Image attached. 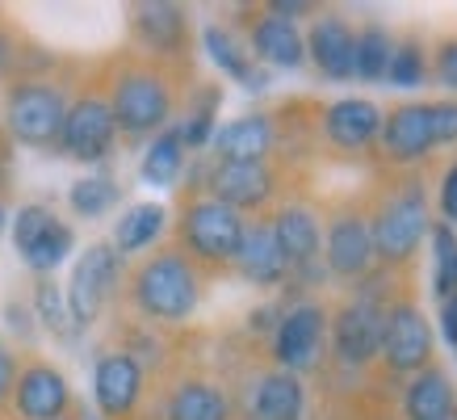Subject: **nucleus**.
Returning <instances> with one entry per match:
<instances>
[{"mask_svg": "<svg viewBox=\"0 0 457 420\" xmlns=\"http://www.w3.org/2000/svg\"><path fill=\"white\" fill-rule=\"evenodd\" d=\"M428 236V194L424 181H403L390 194L378 197L374 219H370V239H374V256L386 265H407L420 252V239Z\"/></svg>", "mask_w": 457, "mask_h": 420, "instance_id": "nucleus-1", "label": "nucleus"}, {"mask_svg": "<svg viewBox=\"0 0 457 420\" xmlns=\"http://www.w3.org/2000/svg\"><path fill=\"white\" fill-rule=\"evenodd\" d=\"M197 298H202L197 269L180 252H160V256H152L135 273V303H139V311L147 320H160V323L189 320Z\"/></svg>", "mask_w": 457, "mask_h": 420, "instance_id": "nucleus-2", "label": "nucleus"}, {"mask_svg": "<svg viewBox=\"0 0 457 420\" xmlns=\"http://www.w3.org/2000/svg\"><path fill=\"white\" fill-rule=\"evenodd\" d=\"M180 239L206 265H231L244 244V219L214 197H197L180 219Z\"/></svg>", "mask_w": 457, "mask_h": 420, "instance_id": "nucleus-3", "label": "nucleus"}, {"mask_svg": "<svg viewBox=\"0 0 457 420\" xmlns=\"http://www.w3.org/2000/svg\"><path fill=\"white\" fill-rule=\"evenodd\" d=\"M4 113H9V130H13L21 143L29 147H46V143L59 139L63 130V118H68V101L55 84L42 80H26L9 88V101H4Z\"/></svg>", "mask_w": 457, "mask_h": 420, "instance_id": "nucleus-4", "label": "nucleus"}, {"mask_svg": "<svg viewBox=\"0 0 457 420\" xmlns=\"http://www.w3.org/2000/svg\"><path fill=\"white\" fill-rule=\"evenodd\" d=\"M110 110H113V122L122 126L126 135H147V130L168 122L172 93H168L164 76H155L147 68H130L113 84Z\"/></svg>", "mask_w": 457, "mask_h": 420, "instance_id": "nucleus-5", "label": "nucleus"}, {"mask_svg": "<svg viewBox=\"0 0 457 420\" xmlns=\"http://www.w3.org/2000/svg\"><path fill=\"white\" fill-rule=\"evenodd\" d=\"M382 357L395 374H420L432 365V328L416 303H390L382 311Z\"/></svg>", "mask_w": 457, "mask_h": 420, "instance_id": "nucleus-6", "label": "nucleus"}, {"mask_svg": "<svg viewBox=\"0 0 457 420\" xmlns=\"http://www.w3.org/2000/svg\"><path fill=\"white\" fill-rule=\"evenodd\" d=\"M118 273H122V265H118V248H113V244L84 248V256L76 261V269H71L68 294H63L76 328H88V323L101 315L105 298H110L113 286H118Z\"/></svg>", "mask_w": 457, "mask_h": 420, "instance_id": "nucleus-7", "label": "nucleus"}, {"mask_svg": "<svg viewBox=\"0 0 457 420\" xmlns=\"http://www.w3.org/2000/svg\"><path fill=\"white\" fill-rule=\"evenodd\" d=\"M113 135H118V122H113L110 101L101 97H80L63 118V130H59V143L71 160H84V164H97L113 152Z\"/></svg>", "mask_w": 457, "mask_h": 420, "instance_id": "nucleus-8", "label": "nucleus"}, {"mask_svg": "<svg viewBox=\"0 0 457 420\" xmlns=\"http://www.w3.org/2000/svg\"><path fill=\"white\" fill-rule=\"evenodd\" d=\"M323 336H328V311L315 307V303H303L294 307L286 320L278 323V336H273V357L281 362V370H306L315 365L319 349H323Z\"/></svg>", "mask_w": 457, "mask_h": 420, "instance_id": "nucleus-9", "label": "nucleus"}, {"mask_svg": "<svg viewBox=\"0 0 457 420\" xmlns=\"http://www.w3.org/2000/svg\"><path fill=\"white\" fill-rule=\"evenodd\" d=\"M323 261H328V273L336 278H361L370 261H374V239H370V219L361 210H345L336 214L332 227H328V244H323Z\"/></svg>", "mask_w": 457, "mask_h": 420, "instance_id": "nucleus-10", "label": "nucleus"}, {"mask_svg": "<svg viewBox=\"0 0 457 420\" xmlns=\"http://www.w3.org/2000/svg\"><path fill=\"white\" fill-rule=\"evenodd\" d=\"M273 194V168L264 164H239V160H219L210 168V197L222 206L239 210H256L269 202Z\"/></svg>", "mask_w": 457, "mask_h": 420, "instance_id": "nucleus-11", "label": "nucleus"}, {"mask_svg": "<svg viewBox=\"0 0 457 420\" xmlns=\"http://www.w3.org/2000/svg\"><path fill=\"white\" fill-rule=\"evenodd\" d=\"M336 357L345 365H370L382 349V311L374 303H348L332 323Z\"/></svg>", "mask_w": 457, "mask_h": 420, "instance_id": "nucleus-12", "label": "nucleus"}, {"mask_svg": "<svg viewBox=\"0 0 457 420\" xmlns=\"http://www.w3.org/2000/svg\"><path fill=\"white\" fill-rule=\"evenodd\" d=\"M13 391H17V412H21V420H63L68 399H71L63 374L46 362L26 365V370L17 374Z\"/></svg>", "mask_w": 457, "mask_h": 420, "instance_id": "nucleus-13", "label": "nucleus"}, {"mask_svg": "<svg viewBox=\"0 0 457 420\" xmlns=\"http://www.w3.org/2000/svg\"><path fill=\"white\" fill-rule=\"evenodd\" d=\"M432 147V105H399L382 126V152L395 164H420Z\"/></svg>", "mask_w": 457, "mask_h": 420, "instance_id": "nucleus-14", "label": "nucleus"}, {"mask_svg": "<svg viewBox=\"0 0 457 420\" xmlns=\"http://www.w3.org/2000/svg\"><path fill=\"white\" fill-rule=\"evenodd\" d=\"M93 391H97V404L105 416H126L130 407L139 404L143 391V370L130 353H105L93 370Z\"/></svg>", "mask_w": 457, "mask_h": 420, "instance_id": "nucleus-15", "label": "nucleus"}, {"mask_svg": "<svg viewBox=\"0 0 457 420\" xmlns=\"http://www.w3.org/2000/svg\"><path fill=\"white\" fill-rule=\"evenodd\" d=\"M311 59L328 80L357 76V29L345 17H319L311 26Z\"/></svg>", "mask_w": 457, "mask_h": 420, "instance_id": "nucleus-16", "label": "nucleus"}, {"mask_svg": "<svg viewBox=\"0 0 457 420\" xmlns=\"http://www.w3.org/2000/svg\"><path fill=\"white\" fill-rule=\"evenodd\" d=\"M378 130H382V110L365 97L336 101V105H328V113H323V135H328L336 147H345V152L370 147Z\"/></svg>", "mask_w": 457, "mask_h": 420, "instance_id": "nucleus-17", "label": "nucleus"}, {"mask_svg": "<svg viewBox=\"0 0 457 420\" xmlns=\"http://www.w3.org/2000/svg\"><path fill=\"white\" fill-rule=\"evenodd\" d=\"M269 227L290 269H311L319 261V219L306 206H281Z\"/></svg>", "mask_w": 457, "mask_h": 420, "instance_id": "nucleus-18", "label": "nucleus"}, {"mask_svg": "<svg viewBox=\"0 0 457 420\" xmlns=\"http://www.w3.org/2000/svg\"><path fill=\"white\" fill-rule=\"evenodd\" d=\"M236 265H239V273L248 281H256V286H278V281L290 273V265H286V256H281L269 223L244 227V244H239V252H236Z\"/></svg>", "mask_w": 457, "mask_h": 420, "instance_id": "nucleus-19", "label": "nucleus"}, {"mask_svg": "<svg viewBox=\"0 0 457 420\" xmlns=\"http://www.w3.org/2000/svg\"><path fill=\"white\" fill-rule=\"evenodd\" d=\"M273 147V122L264 113H248V118H236L227 122L214 135V152L222 160H239V164H261Z\"/></svg>", "mask_w": 457, "mask_h": 420, "instance_id": "nucleus-20", "label": "nucleus"}, {"mask_svg": "<svg viewBox=\"0 0 457 420\" xmlns=\"http://www.w3.org/2000/svg\"><path fill=\"white\" fill-rule=\"evenodd\" d=\"M306 395L298 374L290 370H273L256 382L252 391V420H303Z\"/></svg>", "mask_w": 457, "mask_h": 420, "instance_id": "nucleus-21", "label": "nucleus"}, {"mask_svg": "<svg viewBox=\"0 0 457 420\" xmlns=\"http://www.w3.org/2000/svg\"><path fill=\"white\" fill-rule=\"evenodd\" d=\"M453 387L441 365H424L403 395V416L407 420H449L453 416Z\"/></svg>", "mask_w": 457, "mask_h": 420, "instance_id": "nucleus-22", "label": "nucleus"}, {"mask_svg": "<svg viewBox=\"0 0 457 420\" xmlns=\"http://www.w3.org/2000/svg\"><path fill=\"white\" fill-rule=\"evenodd\" d=\"M252 51H256L264 63H273V68H298L306 55V42H303V34L294 29V21L264 13V17H256V26H252Z\"/></svg>", "mask_w": 457, "mask_h": 420, "instance_id": "nucleus-23", "label": "nucleus"}, {"mask_svg": "<svg viewBox=\"0 0 457 420\" xmlns=\"http://www.w3.org/2000/svg\"><path fill=\"white\" fill-rule=\"evenodd\" d=\"M164 416L168 420H227L231 407H227V395H222L214 382L189 378V382H180L177 391H172Z\"/></svg>", "mask_w": 457, "mask_h": 420, "instance_id": "nucleus-24", "label": "nucleus"}, {"mask_svg": "<svg viewBox=\"0 0 457 420\" xmlns=\"http://www.w3.org/2000/svg\"><path fill=\"white\" fill-rule=\"evenodd\" d=\"M135 34L152 51H180L185 46V9L177 4H139L135 9Z\"/></svg>", "mask_w": 457, "mask_h": 420, "instance_id": "nucleus-25", "label": "nucleus"}, {"mask_svg": "<svg viewBox=\"0 0 457 420\" xmlns=\"http://www.w3.org/2000/svg\"><path fill=\"white\" fill-rule=\"evenodd\" d=\"M206 51H210V59H214V63L231 76V80H239L244 88H264V71L252 68L248 55L239 51V42L231 38L227 29H219V26L206 29Z\"/></svg>", "mask_w": 457, "mask_h": 420, "instance_id": "nucleus-26", "label": "nucleus"}, {"mask_svg": "<svg viewBox=\"0 0 457 420\" xmlns=\"http://www.w3.org/2000/svg\"><path fill=\"white\" fill-rule=\"evenodd\" d=\"M160 227H164V206H155V202L130 206L122 219H118L113 248H118V252H139V248H147V244L160 236Z\"/></svg>", "mask_w": 457, "mask_h": 420, "instance_id": "nucleus-27", "label": "nucleus"}, {"mask_svg": "<svg viewBox=\"0 0 457 420\" xmlns=\"http://www.w3.org/2000/svg\"><path fill=\"white\" fill-rule=\"evenodd\" d=\"M180 160H185V143H180V126L164 130L160 139L143 155V181L147 185H172L180 177Z\"/></svg>", "mask_w": 457, "mask_h": 420, "instance_id": "nucleus-28", "label": "nucleus"}, {"mask_svg": "<svg viewBox=\"0 0 457 420\" xmlns=\"http://www.w3.org/2000/svg\"><path fill=\"white\" fill-rule=\"evenodd\" d=\"M390 55H395V42L382 26H365L357 29V76L361 80H386Z\"/></svg>", "mask_w": 457, "mask_h": 420, "instance_id": "nucleus-29", "label": "nucleus"}, {"mask_svg": "<svg viewBox=\"0 0 457 420\" xmlns=\"http://www.w3.org/2000/svg\"><path fill=\"white\" fill-rule=\"evenodd\" d=\"M68 202H71V210H76V214H84V219H97V214H105V210L118 202V185H113L110 177H84V181L71 185Z\"/></svg>", "mask_w": 457, "mask_h": 420, "instance_id": "nucleus-30", "label": "nucleus"}, {"mask_svg": "<svg viewBox=\"0 0 457 420\" xmlns=\"http://www.w3.org/2000/svg\"><path fill=\"white\" fill-rule=\"evenodd\" d=\"M68 252H71V227L55 219V223H51V231H46V236H42L38 244L26 252V265L34 269V273H51V269H55Z\"/></svg>", "mask_w": 457, "mask_h": 420, "instance_id": "nucleus-31", "label": "nucleus"}, {"mask_svg": "<svg viewBox=\"0 0 457 420\" xmlns=\"http://www.w3.org/2000/svg\"><path fill=\"white\" fill-rule=\"evenodd\" d=\"M34 311H38V320L46 323L55 336H71V332H76L71 311H68V298L59 294L55 281H38V290H34Z\"/></svg>", "mask_w": 457, "mask_h": 420, "instance_id": "nucleus-32", "label": "nucleus"}, {"mask_svg": "<svg viewBox=\"0 0 457 420\" xmlns=\"http://www.w3.org/2000/svg\"><path fill=\"white\" fill-rule=\"evenodd\" d=\"M51 223H55V214L46 206H21L17 210V219H13V244H17V252L26 256L34 244H38L46 231H51Z\"/></svg>", "mask_w": 457, "mask_h": 420, "instance_id": "nucleus-33", "label": "nucleus"}, {"mask_svg": "<svg viewBox=\"0 0 457 420\" xmlns=\"http://www.w3.org/2000/svg\"><path fill=\"white\" fill-rule=\"evenodd\" d=\"M432 248H436V294H441V298H449V290H453V261H457L453 227H449V223L432 227Z\"/></svg>", "mask_w": 457, "mask_h": 420, "instance_id": "nucleus-34", "label": "nucleus"}, {"mask_svg": "<svg viewBox=\"0 0 457 420\" xmlns=\"http://www.w3.org/2000/svg\"><path fill=\"white\" fill-rule=\"evenodd\" d=\"M424 71H428V63H424V51H420L416 42H403V46H395V55H390V68H386V80L395 84H420L424 80Z\"/></svg>", "mask_w": 457, "mask_h": 420, "instance_id": "nucleus-35", "label": "nucleus"}, {"mask_svg": "<svg viewBox=\"0 0 457 420\" xmlns=\"http://www.w3.org/2000/svg\"><path fill=\"white\" fill-rule=\"evenodd\" d=\"M432 139L436 143H457V101L432 105Z\"/></svg>", "mask_w": 457, "mask_h": 420, "instance_id": "nucleus-36", "label": "nucleus"}, {"mask_svg": "<svg viewBox=\"0 0 457 420\" xmlns=\"http://www.w3.org/2000/svg\"><path fill=\"white\" fill-rule=\"evenodd\" d=\"M210 126H214V113H210V105H206V110H197L189 122L180 126V143H185V147H206Z\"/></svg>", "mask_w": 457, "mask_h": 420, "instance_id": "nucleus-37", "label": "nucleus"}, {"mask_svg": "<svg viewBox=\"0 0 457 420\" xmlns=\"http://www.w3.org/2000/svg\"><path fill=\"white\" fill-rule=\"evenodd\" d=\"M432 71H436V80H441V84L457 88V42H445L441 51H436V59H432Z\"/></svg>", "mask_w": 457, "mask_h": 420, "instance_id": "nucleus-38", "label": "nucleus"}, {"mask_svg": "<svg viewBox=\"0 0 457 420\" xmlns=\"http://www.w3.org/2000/svg\"><path fill=\"white\" fill-rule=\"evenodd\" d=\"M441 214L445 223L457 227V164L445 172V185H441Z\"/></svg>", "mask_w": 457, "mask_h": 420, "instance_id": "nucleus-39", "label": "nucleus"}, {"mask_svg": "<svg viewBox=\"0 0 457 420\" xmlns=\"http://www.w3.org/2000/svg\"><path fill=\"white\" fill-rule=\"evenodd\" d=\"M13 382H17V365H13V357H9V349L0 345V399L13 391Z\"/></svg>", "mask_w": 457, "mask_h": 420, "instance_id": "nucleus-40", "label": "nucleus"}, {"mask_svg": "<svg viewBox=\"0 0 457 420\" xmlns=\"http://www.w3.org/2000/svg\"><path fill=\"white\" fill-rule=\"evenodd\" d=\"M445 332H449V340L457 345V290L445 298Z\"/></svg>", "mask_w": 457, "mask_h": 420, "instance_id": "nucleus-41", "label": "nucleus"}, {"mask_svg": "<svg viewBox=\"0 0 457 420\" xmlns=\"http://www.w3.org/2000/svg\"><path fill=\"white\" fill-rule=\"evenodd\" d=\"M9 51H13V46H9V38H4V34H0V71L9 68Z\"/></svg>", "mask_w": 457, "mask_h": 420, "instance_id": "nucleus-42", "label": "nucleus"}, {"mask_svg": "<svg viewBox=\"0 0 457 420\" xmlns=\"http://www.w3.org/2000/svg\"><path fill=\"white\" fill-rule=\"evenodd\" d=\"M4 172H9V155H4V147H0V181H4Z\"/></svg>", "mask_w": 457, "mask_h": 420, "instance_id": "nucleus-43", "label": "nucleus"}, {"mask_svg": "<svg viewBox=\"0 0 457 420\" xmlns=\"http://www.w3.org/2000/svg\"><path fill=\"white\" fill-rule=\"evenodd\" d=\"M0 227H4V206H0Z\"/></svg>", "mask_w": 457, "mask_h": 420, "instance_id": "nucleus-44", "label": "nucleus"}]
</instances>
